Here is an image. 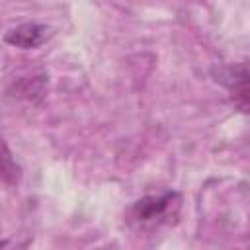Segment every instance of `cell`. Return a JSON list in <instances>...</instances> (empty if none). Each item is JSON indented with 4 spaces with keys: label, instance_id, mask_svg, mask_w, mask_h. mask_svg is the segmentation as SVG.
<instances>
[{
    "label": "cell",
    "instance_id": "1",
    "mask_svg": "<svg viewBox=\"0 0 250 250\" xmlns=\"http://www.w3.org/2000/svg\"><path fill=\"white\" fill-rule=\"evenodd\" d=\"M180 209V193L164 191L158 195H145L129 207V223L141 230H154L174 221Z\"/></svg>",
    "mask_w": 250,
    "mask_h": 250
},
{
    "label": "cell",
    "instance_id": "2",
    "mask_svg": "<svg viewBox=\"0 0 250 250\" xmlns=\"http://www.w3.org/2000/svg\"><path fill=\"white\" fill-rule=\"evenodd\" d=\"M49 37H51V27H47L43 23L29 21V23H21V25L10 29L4 35V41L8 45L20 47V49H37Z\"/></svg>",
    "mask_w": 250,
    "mask_h": 250
},
{
    "label": "cell",
    "instance_id": "3",
    "mask_svg": "<svg viewBox=\"0 0 250 250\" xmlns=\"http://www.w3.org/2000/svg\"><path fill=\"white\" fill-rule=\"evenodd\" d=\"M221 82L230 90V100L240 111H248V70L246 64L227 68L221 72Z\"/></svg>",
    "mask_w": 250,
    "mask_h": 250
},
{
    "label": "cell",
    "instance_id": "4",
    "mask_svg": "<svg viewBox=\"0 0 250 250\" xmlns=\"http://www.w3.org/2000/svg\"><path fill=\"white\" fill-rule=\"evenodd\" d=\"M20 178H21V168L16 162L8 145L0 139V182L8 186H16Z\"/></svg>",
    "mask_w": 250,
    "mask_h": 250
}]
</instances>
